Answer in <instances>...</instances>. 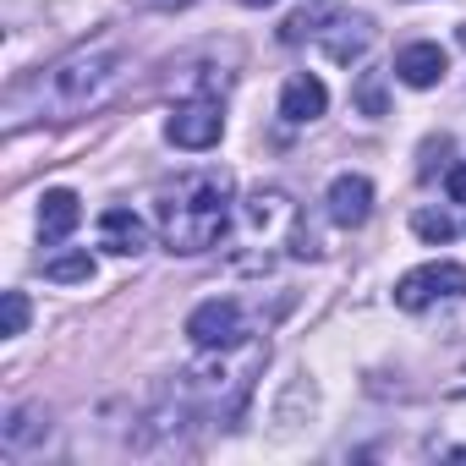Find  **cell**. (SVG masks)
<instances>
[{
    "label": "cell",
    "mask_w": 466,
    "mask_h": 466,
    "mask_svg": "<svg viewBox=\"0 0 466 466\" xmlns=\"http://www.w3.org/2000/svg\"><path fill=\"white\" fill-rule=\"evenodd\" d=\"M45 280H56V286H88L94 280V258L88 253H61V258L45 264Z\"/></svg>",
    "instance_id": "12"
},
{
    "label": "cell",
    "mask_w": 466,
    "mask_h": 466,
    "mask_svg": "<svg viewBox=\"0 0 466 466\" xmlns=\"http://www.w3.org/2000/svg\"><path fill=\"white\" fill-rule=\"evenodd\" d=\"M444 187H450V198H455V203H466V165H455V170L444 176Z\"/></svg>",
    "instance_id": "18"
},
{
    "label": "cell",
    "mask_w": 466,
    "mask_h": 466,
    "mask_svg": "<svg viewBox=\"0 0 466 466\" xmlns=\"http://www.w3.org/2000/svg\"><path fill=\"white\" fill-rule=\"evenodd\" d=\"M444 297H466V264L439 258V264H422V269L400 275V286H395V308H406V313H422Z\"/></svg>",
    "instance_id": "3"
},
{
    "label": "cell",
    "mask_w": 466,
    "mask_h": 466,
    "mask_svg": "<svg viewBox=\"0 0 466 466\" xmlns=\"http://www.w3.org/2000/svg\"><path fill=\"white\" fill-rule=\"evenodd\" d=\"M324 203H329V219H335V225H362V219L373 214V181L346 170V176L329 181V198H324Z\"/></svg>",
    "instance_id": "7"
},
{
    "label": "cell",
    "mask_w": 466,
    "mask_h": 466,
    "mask_svg": "<svg viewBox=\"0 0 466 466\" xmlns=\"http://www.w3.org/2000/svg\"><path fill=\"white\" fill-rule=\"evenodd\" d=\"M242 6H275V0H242Z\"/></svg>",
    "instance_id": "19"
},
{
    "label": "cell",
    "mask_w": 466,
    "mask_h": 466,
    "mask_svg": "<svg viewBox=\"0 0 466 466\" xmlns=\"http://www.w3.org/2000/svg\"><path fill=\"white\" fill-rule=\"evenodd\" d=\"M461 45H466V23H461Z\"/></svg>",
    "instance_id": "20"
},
{
    "label": "cell",
    "mask_w": 466,
    "mask_h": 466,
    "mask_svg": "<svg viewBox=\"0 0 466 466\" xmlns=\"http://www.w3.org/2000/svg\"><path fill=\"white\" fill-rule=\"evenodd\" d=\"M23 329H28V297L23 291H6V319H0V335L17 340Z\"/></svg>",
    "instance_id": "16"
},
{
    "label": "cell",
    "mask_w": 466,
    "mask_h": 466,
    "mask_svg": "<svg viewBox=\"0 0 466 466\" xmlns=\"http://www.w3.org/2000/svg\"><path fill=\"white\" fill-rule=\"evenodd\" d=\"M411 230H417L422 242L444 248V242L455 237V219H450V214H439V208H417V214H411Z\"/></svg>",
    "instance_id": "15"
},
{
    "label": "cell",
    "mask_w": 466,
    "mask_h": 466,
    "mask_svg": "<svg viewBox=\"0 0 466 466\" xmlns=\"http://www.w3.org/2000/svg\"><path fill=\"white\" fill-rule=\"evenodd\" d=\"M121 77H127V61L116 45H83L39 77V105L50 116H83V110L105 105Z\"/></svg>",
    "instance_id": "2"
},
{
    "label": "cell",
    "mask_w": 466,
    "mask_h": 466,
    "mask_svg": "<svg viewBox=\"0 0 466 466\" xmlns=\"http://www.w3.org/2000/svg\"><path fill=\"white\" fill-rule=\"evenodd\" d=\"M225 230H230V176L225 170L181 176L159 198V237L170 253H181V258L208 253V248H219Z\"/></svg>",
    "instance_id": "1"
},
{
    "label": "cell",
    "mask_w": 466,
    "mask_h": 466,
    "mask_svg": "<svg viewBox=\"0 0 466 466\" xmlns=\"http://www.w3.org/2000/svg\"><path fill=\"white\" fill-rule=\"evenodd\" d=\"M219 132H225L219 99H187V105H176L170 121H165V137H170L176 148H214Z\"/></svg>",
    "instance_id": "5"
},
{
    "label": "cell",
    "mask_w": 466,
    "mask_h": 466,
    "mask_svg": "<svg viewBox=\"0 0 466 466\" xmlns=\"http://www.w3.org/2000/svg\"><path fill=\"white\" fill-rule=\"evenodd\" d=\"M324 105H329V88L319 83V77H291L286 88H280V116L291 121V127H308V121H319L324 116Z\"/></svg>",
    "instance_id": "8"
},
{
    "label": "cell",
    "mask_w": 466,
    "mask_h": 466,
    "mask_svg": "<svg viewBox=\"0 0 466 466\" xmlns=\"http://www.w3.org/2000/svg\"><path fill=\"white\" fill-rule=\"evenodd\" d=\"M187 335H192V346H203V351H237L242 335H248V319H242L237 302L214 297V302H198V308H192Z\"/></svg>",
    "instance_id": "4"
},
{
    "label": "cell",
    "mask_w": 466,
    "mask_h": 466,
    "mask_svg": "<svg viewBox=\"0 0 466 466\" xmlns=\"http://www.w3.org/2000/svg\"><path fill=\"white\" fill-rule=\"evenodd\" d=\"M39 433H50V422H45V411L39 406H23L12 422H6V450H23V444H34Z\"/></svg>",
    "instance_id": "14"
},
{
    "label": "cell",
    "mask_w": 466,
    "mask_h": 466,
    "mask_svg": "<svg viewBox=\"0 0 466 466\" xmlns=\"http://www.w3.org/2000/svg\"><path fill=\"white\" fill-rule=\"evenodd\" d=\"M319 39H324V50H329L335 61H351V56H362V50H368L373 23H368V17H335V23H324V28H319Z\"/></svg>",
    "instance_id": "11"
},
{
    "label": "cell",
    "mask_w": 466,
    "mask_h": 466,
    "mask_svg": "<svg viewBox=\"0 0 466 466\" xmlns=\"http://www.w3.org/2000/svg\"><path fill=\"white\" fill-rule=\"evenodd\" d=\"M248 219H253L258 230H269L275 219H291V203H286V192H275V187H269V192H253V198H248Z\"/></svg>",
    "instance_id": "13"
},
{
    "label": "cell",
    "mask_w": 466,
    "mask_h": 466,
    "mask_svg": "<svg viewBox=\"0 0 466 466\" xmlns=\"http://www.w3.org/2000/svg\"><path fill=\"white\" fill-rule=\"evenodd\" d=\"M99 248L116 253V258H137L148 248V225L132 208H105L99 214Z\"/></svg>",
    "instance_id": "6"
},
{
    "label": "cell",
    "mask_w": 466,
    "mask_h": 466,
    "mask_svg": "<svg viewBox=\"0 0 466 466\" xmlns=\"http://www.w3.org/2000/svg\"><path fill=\"white\" fill-rule=\"evenodd\" d=\"M77 219H83L77 192L56 187V192H45V198H39V237H45V242H66L72 230H77Z\"/></svg>",
    "instance_id": "9"
},
{
    "label": "cell",
    "mask_w": 466,
    "mask_h": 466,
    "mask_svg": "<svg viewBox=\"0 0 466 466\" xmlns=\"http://www.w3.org/2000/svg\"><path fill=\"white\" fill-rule=\"evenodd\" d=\"M444 50L439 45H406L400 56H395V77L406 83V88H433L439 77H444Z\"/></svg>",
    "instance_id": "10"
},
{
    "label": "cell",
    "mask_w": 466,
    "mask_h": 466,
    "mask_svg": "<svg viewBox=\"0 0 466 466\" xmlns=\"http://www.w3.org/2000/svg\"><path fill=\"white\" fill-rule=\"evenodd\" d=\"M357 105H362L368 116H384V83H379V72H362V83H357Z\"/></svg>",
    "instance_id": "17"
}]
</instances>
